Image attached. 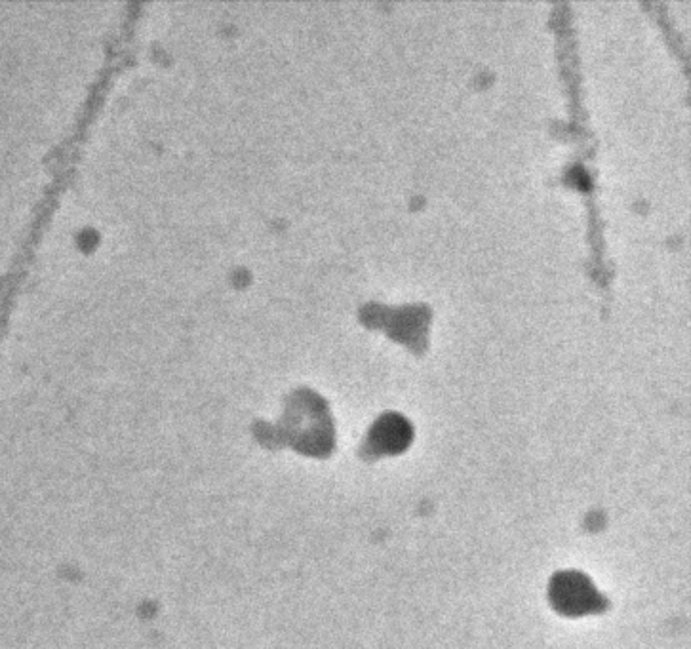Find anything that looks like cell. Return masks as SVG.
I'll list each match as a JSON object with an SVG mask.
<instances>
[{
  "label": "cell",
  "instance_id": "6da1fadb",
  "mask_svg": "<svg viewBox=\"0 0 691 649\" xmlns=\"http://www.w3.org/2000/svg\"><path fill=\"white\" fill-rule=\"evenodd\" d=\"M554 610L566 617L602 613L608 608L606 598L594 589L591 579L579 571H562L554 575L549 587Z\"/></svg>",
  "mask_w": 691,
  "mask_h": 649
},
{
  "label": "cell",
  "instance_id": "7a4b0ae2",
  "mask_svg": "<svg viewBox=\"0 0 691 649\" xmlns=\"http://www.w3.org/2000/svg\"><path fill=\"white\" fill-rule=\"evenodd\" d=\"M412 440V427L402 415H385L372 433L377 453H398L406 450Z\"/></svg>",
  "mask_w": 691,
  "mask_h": 649
}]
</instances>
